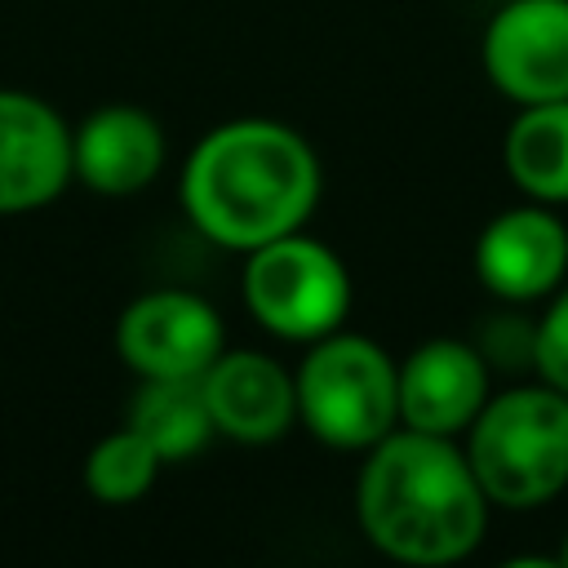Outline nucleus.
I'll return each mask as SVG.
<instances>
[{
    "label": "nucleus",
    "mask_w": 568,
    "mask_h": 568,
    "mask_svg": "<svg viewBox=\"0 0 568 568\" xmlns=\"http://www.w3.org/2000/svg\"><path fill=\"white\" fill-rule=\"evenodd\" d=\"M324 191L320 155L280 120H226L182 164V209L222 248H257L302 231Z\"/></svg>",
    "instance_id": "obj_1"
},
{
    "label": "nucleus",
    "mask_w": 568,
    "mask_h": 568,
    "mask_svg": "<svg viewBox=\"0 0 568 568\" xmlns=\"http://www.w3.org/2000/svg\"><path fill=\"white\" fill-rule=\"evenodd\" d=\"M493 501L484 497L466 448L448 435L395 426L355 475V519L364 537L399 564H457L488 532Z\"/></svg>",
    "instance_id": "obj_2"
},
{
    "label": "nucleus",
    "mask_w": 568,
    "mask_h": 568,
    "mask_svg": "<svg viewBox=\"0 0 568 568\" xmlns=\"http://www.w3.org/2000/svg\"><path fill=\"white\" fill-rule=\"evenodd\" d=\"M466 462L501 510H537L568 488V390L524 382L488 395L466 426Z\"/></svg>",
    "instance_id": "obj_3"
},
{
    "label": "nucleus",
    "mask_w": 568,
    "mask_h": 568,
    "mask_svg": "<svg viewBox=\"0 0 568 568\" xmlns=\"http://www.w3.org/2000/svg\"><path fill=\"white\" fill-rule=\"evenodd\" d=\"M297 422L328 448L364 453L399 426V364L364 333H324L302 355Z\"/></svg>",
    "instance_id": "obj_4"
},
{
    "label": "nucleus",
    "mask_w": 568,
    "mask_h": 568,
    "mask_svg": "<svg viewBox=\"0 0 568 568\" xmlns=\"http://www.w3.org/2000/svg\"><path fill=\"white\" fill-rule=\"evenodd\" d=\"M244 306L248 315L288 342H315L342 328L351 311L346 262L315 235L288 231L248 248L244 262Z\"/></svg>",
    "instance_id": "obj_5"
},
{
    "label": "nucleus",
    "mask_w": 568,
    "mask_h": 568,
    "mask_svg": "<svg viewBox=\"0 0 568 568\" xmlns=\"http://www.w3.org/2000/svg\"><path fill=\"white\" fill-rule=\"evenodd\" d=\"M479 62L515 106L568 98V0H506L479 36Z\"/></svg>",
    "instance_id": "obj_6"
},
{
    "label": "nucleus",
    "mask_w": 568,
    "mask_h": 568,
    "mask_svg": "<svg viewBox=\"0 0 568 568\" xmlns=\"http://www.w3.org/2000/svg\"><path fill=\"white\" fill-rule=\"evenodd\" d=\"M115 351L138 377H204L226 351V328L200 293L151 288L120 311Z\"/></svg>",
    "instance_id": "obj_7"
},
{
    "label": "nucleus",
    "mask_w": 568,
    "mask_h": 568,
    "mask_svg": "<svg viewBox=\"0 0 568 568\" xmlns=\"http://www.w3.org/2000/svg\"><path fill=\"white\" fill-rule=\"evenodd\" d=\"M475 275L506 306L550 297L568 280V226L555 204H510L493 213L475 240Z\"/></svg>",
    "instance_id": "obj_8"
},
{
    "label": "nucleus",
    "mask_w": 568,
    "mask_h": 568,
    "mask_svg": "<svg viewBox=\"0 0 568 568\" xmlns=\"http://www.w3.org/2000/svg\"><path fill=\"white\" fill-rule=\"evenodd\" d=\"M488 359L475 342L430 337L399 359V426L426 435H466V426L488 404Z\"/></svg>",
    "instance_id": "obj_9"
},
{
    "label": "nucleus",
    "mask_w": 568,
    "mask_h": 568,
    "mask_svg": "<svg viewBox=\"0 0 568 568\" xmlns=\"http://www.w3.org/2000/svg\"><path fill=\"white\" fill-rule=\"evenodd\" d=\"M71 182V129L27 89H0V213H31Z\"/></svg>",
    "instance_id": "obj_10"
},
{
    "label": "nucleus",
    "mask_w": 568,
    "mask_h": 568,
    "mask_svg": "<svg viewBox=\"0 0 568 568\" xmlns=\"http://www.w3.org/2000/svg\"><path fill=\"white\" fill-rule=\"evenodd\" d=\"M200 386L213 430L235 444H271L297 422V382L275 355L222 351Z\"/></svg>",
    "instance_id": "obj_11"
},
{
    "label": "nucleus",
    "mask_w": 568,
    "mask_h": 568,
    "mask_svg": "<svg viewBox=\"0 0 568 568\" xmlns=\"http://www.w3.org/2000/svg\"><path fill=\"white\" fill-rule=\"evenodd\" d=\"M164 169V133L151 111L106 102L71 129V178L98 195H133Z\"/></svg>",
    "instance_id": "obj_12"
},
{
    "label": "nucleus",
    "mask_w": 568,
    "mask_h": 568,
    "mask_svg": "<svg viewBox=\"0 0 568 568\" xmlns=\"http://www.w3.org/2000/svg\"><path fill=\"white\" fill-rule=\"evenodd\" d=\"M501 169L537 204H568V98L519 106L501 138Z\"/></svg>",
    "instance_id": "obj_13"
},
{
    "label": "nucleus",
    "mask_w": 568,
    "mask_h": 568,
    "mask_svg": "<svg viewBox=\"0 0 568 568\" xmlns=\"http://www.w3.org/2000/svg\"><path fill=\"white\" fill-rule=\"evenodd\" d=\"M124 426H133L160 462H186L209 444V435H217L200 377H142Z\"/></svg>",
    "instance_id": "obj_14"
},
{
    "label": "nucleus",
    "mask_w": 568,
    "mask_h": 568,
    "mask_svg": "<svg viewBox=\"0 0 568 568\" xmlns=\"http://www.w3.org/2000/svg\"><path fill=\"white\" fill-rule=\"evenodd\" d=\"M160 453L133 430V426H120L111 435H102L89 457H84V488L102 501V506H129V501H142L160 475Z\"/></svg>",
    "instance_id": "obj_15"
},
{
    "label": "nucleus",
    "mask_w": 568,
    "mask_h": 568,
    "mask_svg": "<svg viewBox=\"0 0 568 568\" xmlns=\"http://www.w3.org/2000/svg\"><path fill=\"white\" fill-rule=\"evenodd\" d=\"M479 355L488 359V368H501V373H524L532 368V351H537V320L519 315V311H501V315H488L484 333L475 337Z\"/></svg>",
    "instance_id": "obj_16"
},
{
    "label": "nucleus",
    "mask_w": 568,
    "mask_h": 568,
    "mask_svg": "<svg viewBox=\"0 0 568 568\" xmlns=\"http://www.w3.org/2000/svg\"><path fill=\"white\" fill-rule=\"evenodd\" d=\"M532 373L559 390H568V280L550 293L546 311L537 315V351Z\"/></svg>",
    "instance_id": "obj_17"
},
{
    "label": "nucleus",
    "mask_w": 568,
    "mask_h": 568,
    "mask_svg": "<svg viewBox=\"0 0 568 568\" xmlns=\"http://www.w3.org/2000/svg\"><path fill=\"white\" fill-rule=\"evenodd\" d=\"M555 559H559V564L568 568V532H564V546H559V555H555Z\"/></svg>",
    "instance_id": "obj_18"
}]
</instances>
